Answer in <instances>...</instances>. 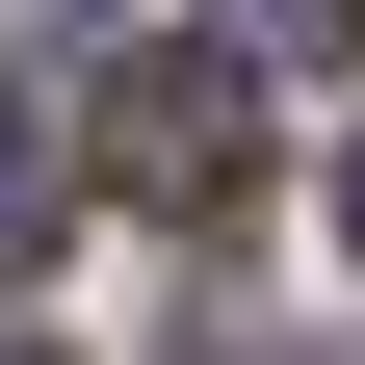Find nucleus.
I'll list each match as a JSON object with an SVG mask.
<instances>
[{"instance_id":"obj_1","label":"nucleus","mask_w":365,"mask_h":365,"mask_svg":"<svg viewBox=\"0 0 365 365\" xmlns=\"http://www.w3.org/2000/svg\"><path fill=\"white\" fill-rule=\"evenodd\" d=\"M105 182H130V209H182V235H235V182H261L235 53H130V78H105Z\"/></svg>"},{"instance_id":"obj_4","label":"nucleus","mask_w":365,"mask_h":365,"mask_svg":"<svg viewBox=\"0 0 365 365\" xmlns=\"http://www.w3.org/2000/svg\"><path fill=\"white\" fill-rule=\"evenodd\" d=\"M339 235H365V157H339Z\"/></svg>"},{"instance_id":"obj_2","label":"nucleus","mask_w":365,"mask_h":365,"mask_svg":"<svg viewBox=\"0 0 365 365\" xmlns=\"http://www.w3.org/2000/svg\"><path fill=\"white\" fill-rule=\"evenodd\" d=\"M53 209H78V157H53V105H0V287L53 261Z\"/></svg>"},{"instance_id":"obj_3","label":"nucleus","mask_w":365,"mask_h":365,"mask_svg":"<svg viewBox=\"0 0 365 365\" xmlns=\"http://www.w3.org/2000/svg\"><path fill=\"white\" fill-rule=\"evenodd\" d=\"M209 53H339V0H235V26H209Z\"/></svg>"}]
</instances>
